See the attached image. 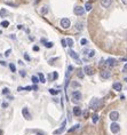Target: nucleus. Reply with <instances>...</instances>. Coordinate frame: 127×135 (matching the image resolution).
<instances>
[{
    "instance_id": "obj_1",
    "label": "nucleus",
    "mask_w": 127,
    "mask_h": 135,
    "mask_svg": "<svg viewBox=\"0 0 127 135\" xmlns=\"http://www.w3.org/2000/svg\"><path fill=\"white\" fill-rule=\"evenodd\" d=\"M102 104V102L100 98H97V97H93L92 100H90L89 102V108L90 109H98L100 106H101Z\"/></svg>"
},
{
    "instance_id": "obj_2",
    "label": "nucleus",
    "mask_w": 127,
    "mask_h": 135,
    "mask_svg": "<svg viewBox=\"0 0 127 135\" xmlns=\"http://www.w3.org/2000/svg\"><path fill=\"white\" fill-rule=\"evenodd\" d=\"M71 96H72V102H79L80 100H81V97H82L81 93H80L79 90H73Z\"/></svg>"
},
{
    "instance_id": "obj_3",
    "label": "nucleus",
    "mask_w": 127,
    "mask_h": 135,
    "mask_svg": "<svg viewBox=\"0 0 127 135\" xmlns=\"http://www.w3.org/2000/svg\"><path fill=\"white\" fill-rule=\"evenodd\" d=\"M110 131H111L113 134H118L120 131V125L117 124L116 121H113V123L110 125Z\"/></svg>"
},
{
    "instance_id": "obj_4",
    "label": "nucleus",
    "mask_w": 127,
    "mask_h": 135,
    "mask_svg": "<svg viewBox=\"0 0 127 135\" xmlns=\"http://www.w3.org/2000/svg\"><path fill=\"white\" fill-rule=\"evenodd\" d=\"M22 115H23V117H24V119L28 120V121H30V120L32 119V116H31V113H30V111H29L28 108H23L22 109Z\"/></svg>"
},
{
    "instance_id": "obj_5",
    "label": "nucleus",
    "mask_w": 127,
    "mask_h": 135,
    "mask_svg": "<svg viewBox=\"0 0 127 135\" xmlns=\"http://www.w3.org/2000/svg\"><path fill=\"white\" fill-rule=\"evenodd\" d=\"M60 24H61V26H62L63 29H69V28H70V25H71V22H70V19H69L64 17V19H61Z\"/></svg>"
},
{
    "instance_id": "obj_6",
    "label": "nucleus",
    "mask_w": 127,
    "mask_h": 135,
    "mask_svg": "<svg viewBox=\"0 0 127 135\" xmlns=\"http://www.w3.org/2000/svg\"><path fill=\"white\" fill-rule=\"evenodd\" d=\"M73 13H75L77 16H81V15H84V13H85V8L80 7V6H76V7L73 8Z\"/></svg>"
},
{
    "instance_id": "obj_7",
    "label": "nucleus",
    "mask_w": 127,
    "mask_h": 135,
    "mask_svg": "<svg viewBox=\"0 0 127 135\" xmlns=\"http://www.w3.org/2000/svg\"><path fill=\"white\" fill-rule=\"evenodd\" d=\"M109 118L112 120V121H117L119 119V112L118 111H111L109 113Z\"/></svg>"
},
{
    "instance_id": "obj_8",
    "label": "nucleus",
    "mask_w": 127,
    "mask_h": 135,
    "mask_svg": "<svg viewBox=\"0 0 127 135\" xmlns=\"http://www.w3.org/2000/svg\"><path fill=\"white\" fill-rule=\"evenodd\" d=\"M84 72H85V75L87 76H93L94 75V69L90 65H86V67H84Z\"/></svg>"
},
{
    "instance_id": "obj_9",
    "label": "nucleus",
    "mask_w": 127,
    "mask_h": 135,
    "mask_svg": "<svg viewBox=\"0 0 127 135\" xmlns=\"http://www.w3.org/2000/svg\"><path fill=\"white\" fill-rule=\"evenodd\" d=\"M69 55H70V56H71L72 58H73V60H76V61H77V63H78V64H80V63H81V62H80V60H79L78 54H77V53H76L75 50H72V49H70V50H69Z\"/></svg>"
},
{
    "instance_id": "obj_10",
    "label": "nucleus",
    "mask_w": 127,
    "mask_h": 135,
    "mask_svg": "<svg viewBox=\"0 0 127 135\" xmlns=\"http://www.w3.org/2000/svg\"><path fill=\"white\" fill-rule=\"evenodd\" d=\"M105 62H107V65H108V68H113L115 65H117V60L112 58V57H109V58L105 61Z\"/></svg>"
},
{
    "instance_id": "obj_11",
    "label": "nucleus",
    "mask_w": 127,
    "mask_h": 135,
    "mask_svg": "<svg viewBox=\"0 0 127 135\" xmlns=\"http://www.w3.org/2000/svg\"><path fill=\"white\" fill-rule=\"evenodd\" d=\"M102 79H109L111 77V72L109 71V70H102L101 73H100Z\"/></svg>"
},
{
    "instance_id": "obj_12",
    "label": "nucleus",
    "mask_w": 127,
    "mask_h": 135,
    "mask_svg": "<svg viewBox=\"0 0 127 135\" xmlns=\"http://www.w3.org/2000/svg\"><path fill=\"white\" fill-rule=\"evenodd\" d=\"M65 124H67V121H63V124H62V126H61L59 129H55L54 131V134L55 135H59V134H62L64 131H65Z\"/></svg>"
},
{
    "instance_id": "obj_13",
    "label": "nucleus",
    "mask_w": 127,
    "mask_h": 135,
    "mask_svg": "<svg viewBox=\"0 0 127 135\" xmlns=\"http://www.w3.org/2000/svg\"><path fill=\"white\" fill-rule=\"evenodd\" d=\"M111 0H101V6L104 8H109L111 6Z\"/></svg>"
},
{
    "instance_id": "obj_14",
    "label": "nucleus",
    "mask_w": 127,
    "mask_h": 135,
    "mask_svg": "<svg viewBox=\"0 0 127 135\" xmlns=\"http://www.w3.org/2000/svg\"><path fill=\"white\" fill-rule=\"evenodd\" d=\"M112 87H113V89L117 90V92H120V90L123 89V85L120 83H115L113 85H112Z\"/></svg>"
},
{
    "instance_id": "obj_15",
    "label": "nucleus",
    "mask_w": 127,
    "mask_h": 135,
    "mask_svg": "<svg viewBox=\"0 0 127 135\" xmlns=\"http://www.w3.org/2000/svg\"><path fill=\"white\" fill-rule=\"evenodd\" d=\"M73 115H75L76 117H79L81 115V109H80L79 106H75V108H73Z\"/></svg>"
},
{
    "instance_id": "obj_16",
    "label": "nucleus",
    "mask_w": 127,
    "mask_h": 135,
    "mask_svg": "<svg viewBox=\"0 0 127 135\" xmlns=\"http://www.w3.org/2000/svg\"><path fill=\"white\" fill-rule=\"evenodd\" d=\"M75 28H76V30L81 31L82 29H84V23L82 22H77L76 23V25H75Z\"/></svg>"
},
{
    "instance_id": "obj_17",
    "label": "nucleus",
    "mask_w": 127,
    "mask_h": 135,
    "mask_svg": "<svg viewBox=\"0 0 127 135\" xmlns=\"http://www.w3.org/2000/svg\"><path fill=\"white\" fill-rule=\"evenodd\" d=\"M98 67L101 68L102 70H107V68H108V65H107V62L105 61L102 60L101 62H100V64H98Z\"/></svg>"
},
{
    "instance_id": "obj_18",
    "label": "nucleus",
    "mask_w": 127,
    "mask_h": 135,
    "mask_svg": "<svg viewBox=\"0 0 127 135\" xmlns=\"http://www.w3.org/2000/svg\"><path fill=\"white\" fill-rule=\"evenodd\" d=\"M31 80H32V83H33V85H37L40 80H39V77H37V76H32L31 77Z\"/></svg>"
},
{
    "instance_id": "obj_19",
    "label": "nucleus",
    "mask_w": 127,
    "mask_h": 135,
    "mask_svg": "<svg viewBox=\"0 0 127 135\" xmlns=\"http://www.w3.org/2000/svg\"><path fill=\"white\" fill-rule=\"evenodd\" d=\"M92 121H93L94 124H96L97 121H98V115H97V113H93V116H92Z\"/></svg>"
},
{
    "instance_id": "obj_20",
    "label": "nucleus",
    "mask_w": 127,
    "mask_h": 135,
    "mask_svg": "<svg viewBox=\"0 0 127 135\" xmlns=\"http://www.w3.org/2000/svg\"><path fill=\"white\" fill-rule=\"evenodd\" d=\"M38 77H39V80H40V83H42V84H45V83H46L45 76L42 75V73H38Z\"/></svg>"
},
{
    "instance_id": "obj_21",
    "label": "nucleus",
    "mask_w": 127,
    "mask_h": 135,
    "mask_svg": "<svg viewBox=\"0 0 127 135\" xmlns=\"http://www.w3.org/2000/svg\"><path fill=\"white\" fill-rule=\"evenodd\" d=\"M47 11H48V7H47V6H44V7H41V9H40V14L45 15V14H47Z\"/></svg>"
},
{
    "instance_id": "obj_22",
    "label": "nucleus",
    "mask_w": 127,
    "mask_h": 135,
    "mask_svg": "<svg viewBox=\"0 0 127 135\" xmlns=\"http://www.w3.org/2000/svg\"><path fill=\"white\" fill-rule=\"evenodd\" d=\"M67 44L68 46L71 48V47H73V40H72L71 38H67Z\"/></svg>"
},
{
    "instance_id": "obj_23",
    "label": "nucleus",
    "mask_w": 127,
    "mask_h": 135,
    "mask_svg": "<svg viewBox=\"0 0 127 135\" xmlns=\"http://www.w3.org/2000/svg\"><path fill=\"white\" fill-rule=\"evenodd\" d=\"M72 70H73V67H72V65H69V67H68V71H67V79L69 78V76H70Z\"/></svg>"
},
{
    "instance_id": "obj_24",
    "label": "nucleus",
    "mask_w": 127,
    "mask_h": 135,
    "mask_svg": "<svg viewBox=\"0 0 127 135\" xmlns=\"http://www.w3.org/2000/svg\"><path fill=\"white\" fill-rule=\"evenodd\" d=\"M7 14H8V11L6 10V9H4V8L0 10V16H1V17H6V15H7Z\"/></svg>"
},
{
    "instance_id": "obj_25",
    "label": "nucleus",
    "mask_w": 127,
    "mask_h": 135,
    "mask_svg": "<svg viewBox=\"0 0 127 135\" xmlns=\"http://www.w3.org/2000/svg\"><path fill=\"white\" fill-rule=\"evenodd\" d=\"M78 128H80V125H79V124L75 125L73 127H71V128H70V129H69V133H70V132H75V131H77Z\"/></svg>"
},
{
    "instance_id": "obj_26",
    "label": "nucleus",
    "mask_w": 127,
    "mask_h": 135,
    "mask_svg": "<svg viewBox=\"0 0 127 135\" xmlns=\"http://www.w3.org/2000/svg\"><path fill=\"white\" fill-rule=\"evenodd\" d=\"M90 9H92V4H90V2H86V5H85V10L89 11Z\"/></svg>"
},
{
    "instance_id": "obj_27",
    "label": "nucleus",
    "mask_w": 127,
    "mask_h": 135,
    "mask_svg": "<svg viewBox=\"0 0 127 135\" xmlns=\"http://www.w3.org/2000/svg\"><path fill=\"white\" fill-rule=\"evenodd\" d=\"M87 56H88V57H94V56H95V50L90 49L89 52H88V54H87Z\"/></svg>"
},
{
    "instance_id": "obj_28",
    "label": "nucleus",
    "mask_w": 127,
    "mask_h": 135,
    "mask_svg": "<svg viewBox=\"0 0 127 135\" xmlns=\"http://www.w3.org/2000/svg\"><path fill=\"white\" fill-rule=\"evenodd\" d=\"M1 26H2V28H8V26H9V22H8V21H2V22H1Z\"/></svg>"
},
{
    "instance_id": "obj_29",
    "label": "nucleus",
    "mask_w": 127,
    "mask_h": 135,
    "mask_svg": "<svg viewBox=\"0 0 127 135\" xmlns=\"http://www.w3.org/2000/svg\"><path fill=\"white\" fill-rule=\"evenodd\" d=\"M9 69H10V71H11V72H15V71H16L15 64H14V63H10V64H9Z\"/></svg>"
},
{
    "instance_id": "obj_30",
    "label": "nucleus",
    "mask_w": 127,
    "mask_h": 135,
    "mask_svg": "<svg viewBox=\"0 0 127 135\" xmlns=\"http://www.w3.org/2000/svg\"><path fill=\"white\" fill-rule=\"evenodd\" d=\"M80 44H81V46H86L87 44H88V41H87V39H85V38H82L81 40H80Z\"/></svg>"
},
{
    "instance_id": "obj_31",
    "label": "nucleus",
    "mask_w": 127,
    "mask_h": 135,
    "mask_svg": "<svg viewBox=\"0 0 127 135\" xmlns=\"http://www.w3.org/2000/svg\"><path fill=\"white\" fill-rule=\"evenodd\" d=\"M53 45H54V44H53L52 41H47V42L45 44L46 48H52V47H53Z\"/></svg>"
},
{
    "instance_id": "obj_32",
    "label": "nucleus",
    "mask_w": 127,
    "mask_h": 135,
    "mask_svg": "<svg viewBox=\"0 0 127 135\" xmlns=\"http://www.w3.org/2000/svg\"><path fill=\"white\" fill-rule=\"evenodd\" d=\"M82 71H84V70H79V71H78V77L80 79L84 78V73H85V72H82Z\"/></svg>"
},
{
    "instance_id": "obj_33",
    "label": "nucleus",
    "mask_w": 127,
    "mask_h": 135,
    "mask_svg": "<svg viewBox=\"0 0 127 135\" xmlns=\"http://www.w3.org/2000/svg\"><path fill=\"white\" fill-rule=\"evenodd\" d=\"M49 93L52 94V95H56V94H59V90H55V89H53V88H50V89H49Z\"/></svg>"
},
{
    "instance_id": "obj_34",
    "label": "nucleus",
    "mask_w": 127,
    "mask_h": 135,
    "mask_svg": "<svg viewBox=\"0 0 127 135\" xmlns=\"http://www.w3.org/2000/svg\"><path fill=\"white\" fill-rule=\"evenodd\" d=\"M71 86L73 87V88H77V87H80V84H79V83H76V81H73V83L71 84Z\"/></svg>"
},
{
    "instance_id": "obj_35",
    "label": "nucleus",
    "mask_w": 127,
    "mask_h": 135,
    "mask_svg": "<svg viewBox=\"0 0 127 135\" xmlns=\"http://www.w3.org/2000/svg\"><path fill=\"white\" fill-rule=\"evenodd\" d=\"M23 56H24V58H25L26 61H30V60H31V58H30V56H29V55H28L26 53H23Z\"/></svg>"
},
{
    "instance_id": "obj_36",
    "label": "nucleus",
    "mask_w": 127,
    "mask_h": 135,
    "mask_svg": "<svg viewBox=\"0 0 127 135\" xmlns=\"http://www.w3.org/2000/svg\"><path fill=\"white\" fill-rule=\"evenodd\" d=\"M57 78H59V73H57V72H54V73H53V80H56Z\"/></svg>"
},
{
    "instance_id": "obj_37",
    "label": "nucleus",
    "mask_w": 127,
    "mask_h": 135,
    "mask_svg": "<svg viewBox=\"0 0 127 135\" xmlns=\"http://www.w3.org/2000/svg\"><path fill=\"white\" fill-rule=\"evenodd\" d=\"M61 42H62V46H63V47L68 46V44H67V39H62V40H61Z\"/></svg>"
},
{
    "instance_id": "obj_38",
    "label": "nucleus",
    "mask_w": 127,
    "mask_h": 135,
    "mask_svg": "<svg viewBox=\"0 0 127 135\" xmlns=\"http://www.w3.org/2000/svg\"><path fill=\"white\" fill-rule=\"evenodd\" d=\"M20 76H21V77H25L26 76L25 71H24V70H21V71H20Z\"/></svg>"
},
{
    "instance_id": "obj_39",
    "label": "nucleus",
    "mask_w": 127,
    "mask_h": 135,
    "mask_svg": "<svg viewBox=\"0 0 127 135\" xmlns=\"http://www.w3.org/2000/svg\"><path fill=\"white\" fill-rule=\"evenodd\" d=\"M10 52H11V49H7L6 50V53H5V56L7 57V56H9V54H10Z\"/></svg>"
},
{
    "instance_id": "obj_40",
    "label": "nucleus",
    "mask_w": 127,
    "mask_h": 135,
    "mask_svg": "<svg viewBox=\"0 0 127 135\" xmlns=\"http://www.w3.org/2000/svg\"><path fill=\"white\" fill-rule=\"evenodd\" d=\"M24 89H25V90H32V89H33V87H32V86H25V87H24Z\"/></svg>"
},
{
    "instance_id": "obj_41",
    "label": "nucleus",
    "mask_w": 127,
    "mask_h": 135,
    "mask_svg": "<svg viewBox=\"0 0 127 135\" xmlns=\"http://www.w3.org/2000/svg\"><path fill=\"white\" fill-rule=\"evenodd\" d=\"M2 94H9V89H8V88H4V90H2Z\"/></svg>"
},
{
    "instance_id": "obj_42",
    "label": "nucleus",
    "mask_w": 127,
    "mask_h": 135,
    "mask_svg": "<svg viewBox=\"0 0 127 135\" xmlns=\"http://www.w3.org/2000/svg\"><path fill=\"white\" fill-rule=\"evenodd\" d=\"M7 106H8V103H7V102H4V103H2V108H5V109H6Z\"/></svg>"
},
{
    "instance_id": "obj_43",
    "label": "nucleus",
    "mask_w": 127,
    "mask_h": 135,
    "mask_svg": "<svg viewBox=\"0 0 127 135\" xmlns=\"http://www.w3.org/2000/svg\"><path fill=\"white\" fill-rule=\"evenodd\" d=\"M33 50L34 52H38V50H39V47H38V46H33Z\"/></svg>"
},
{
    "instance_id": "obj_44",
    "label": "nucleus",
    "mask_w": 127,
    "mask_h": 135,
    "mask_svg": "<svg viewBox=\"0 0 127 135\" xmlns=\"http://www.w3.org/2000/svg\"><path fill=\"white\" fill-rule=\"evenodd\" d=\"M17 90H19V92H21V90H24V87H21V86H20L19 88H17Z\"/></svg>"
},
{
    "instance_id": "obj_45",
    "label": "nucleus",
    "mask_w": 127,
    "mask_h": 135,
    "mask_svg": "<svg viewBox=\"0 0 127 135\" xmlns=\"http://www.w3.org/2000/svg\"><path fill=\"white\" fill-rule=\"evenodd\" d=\"M124 72H127V63L125 64V67H124Z\"/></svg>"
},
{
    "instance_id": "obj_46",
    "label": "nucleus",
    "mask_w": 127,
    "mask_h": 135,
    "mask_svg": "<svg viewBox=\"0 0 127 135\" xmlns=\"http://www.w3.org/2000/svg\"><path fill=\"white\" fill-rule=\"evenodd\" d=\"M32 87H33V90H38V86H37V85H33Z\"/></svg>"
},
{
    "instance_id": "obj_47",
    "label": "nucleus",
    "mask_w": 127,
    "mask_h": 135,
    "mask_svg": "<svg viewBox=\"0 0 127 135\" xmlns=\"http://www.w3.org/2000/svg\"><path fill=\"white\" fill-rule=\"evenodd\" d=\"M121 2H123L124 5H126V6H127V0H121Z\"/></svg>"
},
{
    "instance_id": "obj_48",
    "label": "nucleus",
    "mask_w": 127,
    "mask_h": 135,
    "mask_svg": "<svg viewBox=\"0 0 127 135\" xmlns=\"http://www.w3.org/2000/svg\"><path fill=\"white\" fill-rule=\"evenodd\" d=\"M0 64H1V65H6V63H5L4 61H0Z\"/></svg>"
},
{
    "instance_id": "obj_49",
    "label": "nucleus",
    "mask_w": 127,
    "mask_h": 135,
    "mask_svg": "<svg viewBox=\"0 0 127 135\" xmlns=\"http://www.w3.org/2000/svg\"><path fill=\"white\" fill-rule=\"evenodd\" d=\"M0 135H4V132L1 131V129H0Z\"/></svg>"
},
{
    "instance_id": "obj_50",
    "label": "nucleus",
    "mask_w": 127,
    "mask_h": 135,
    "mask_svg": "<svg viewBox=\"0 0 127 135\" xmlns=\"http://www.w3.org/2000/svg\"><path fill=\"white\" fill-rule=\"evenodd\" d=\"M125 81H126V83H127V78H125Z\"/></svg>"
},
{
    "instance_id": "obj_51",
    "label": "nucleus",
    "mask_w": 127,
    "mask_h": 135,
    "mask_svg": "<svg viewBox=\"0 0 127 135\" xmlns=\"http://www.w3.org/2000/svg\"><path fill=\"white\" fill-rule=\"evenodd\" d=\"M0 33H1V31H0Z\"/></svg>"
}]
</instances>
